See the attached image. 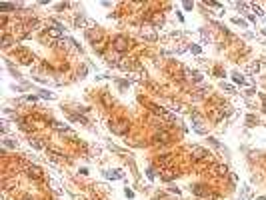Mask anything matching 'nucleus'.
<instances>
[{"instance_id": "nucleus-1", "label": "nucleus", "mask_w": 266, "mask_h": 200, "mask_svg": "<svg viewBox=\"0 0 266 200\" xmlns=\"http://www.w3.org/2000/svg\"><path fill=\"white\" fill-rule=\"evenodd\" d=\"M112 46H114V50H118V52H124V50H128L130 42H128V38H126V36H114Z\"/></svg>"}, {"instance_id": "nucleus-2", "label": "nucleus", "mask_w": 266, "mask_h": 200, "mask_svg": "<svg viewBox=\"0 0 266 200\" xmlns=\"http://www.w3.org/2000/svg\"><path fill=\"white\" fill-rule=\"evenodd\" d=\"M192 154H194V158H196V160H206V158H210V152L204 150V148H200V146H192Z\"/></svg>"}, {"instance_id": "nucleus-3", "label": "nucleus", "mask_w": 266, "mask_h": 200, "mask_svg": "<svg viewBox=\"0 0 266 200\" xmlns=\"http://www.w3.org/2000/svg\"><path fill=\"white\" fill-rule=\"evenodd\" d=\"M168 140H170V134H168L166 130H160V132L154 134V142L156 144H166Z\"/></svg>"}, {"instance_id": "nucleus-4", "label": "nucleus", "mask_w": 266, "mask_h": 200, "mask_svg": "<svg viewBox=\"0 0 266 200\" xmlns=\"http://www.w3.org/2000/svg\"><path fill=\"white\" fill-rule=\"evenodd\" d=\"M170 162H172V156H170V154H162V156H158V164H160V168H168V166H170Z\"/></svg>"}, {"instance_id": "nucleus-5", "label": "nucleus", "mask_w": 266, "mask_h": 200, "mask_svg": "<svg viewBox=\"0 0 266 200\" xmlns=\"http://www.w3.org/2000/svg\"><path fill=\"white\" fill-rule=\"evenodd\" d=\"M28 174H30L32 178H36V180H42V178H44V174H42V170L38 166H30L28 168Z\"/></svg>"}, {"instance_id": "nucleus-6", "label": "nucleus", "mask_w": 266, "mask_h": 200, "mask_svg": "<svg viewBox=\"0 0 266 200\" xmlns=\"http://www.w3.org/2000/svg\"><path fill=\"white\" fill-rule=\"evenodd\" d=\"M176 176H178V172H174L172 168H166V170H164V174H162V180L164 182H170V180H174Z\"/></svg>"}, {"instance_id": "nucleus-7", "label": "nucleus", "mask_w": 266, "mask_h": 200, "mask_svg": "<svg viewBox=\"0 0 266 200\" xmlns=\"http://www.w3.org/2000/svg\"><path fill=\"white\" fill-rule=\"evenodd\" d=\"M84 24H86V18H84V16H76L74 18V26L76 28H82Z\"/></svg>"}, {"instance_id": "nucleus-8", "label": "nucleus", "mask_w": 266, "mask_h": 200, "mask_svg": "<svg viewBox=\"0 0 266 200\" xmlns=\"http://www.w3.org/2000/svg\"><path fill=\"white\" fill-rule=\"evenodd\" d=\"M232 80H234V84H240V86H244V78L238 74V72H234V74H232Z\"/></svg>"}, {"instance_id": "nucleus-9", "label": "nucleus", "mask_w": 266, "mask_h": 200, "mask_svg": "<svg viewBox=\"0 0 266 200\" xmlns=\"http://www.w3.org/2000/svg\"><path fill=\"white\" fill-rule=\"evenodd\" d=\"M142 36H144L146 40H150V42H154L156 38H158V36H156V32H142Z\"/></svg>"}, {"instance_id": "nucleus-10", "label": "nucleus", "mask_w": 266, "mask_h": 200, "mask_svg": "<svg viewBox=\"0 0 266 200\" xmlns=\"http://www.w3.org/2000/svg\"><path fill=\"white\" fill-rule=\"evenodd\" d=\"M232 22H234V24H240L242 28H246V26H248L246 20H244V18H238V16H236V18H232Z\"/></svg>"}, {"instance_id": "nucleus-11", "label": "nucleus", "mask_w": 266, "mask_h": 200, "mask_svg": "<svg viewBox=\"0 0 266 200\" xmlns=\"http://www.w3.org/2000/svg\"><path fill=\"white\" fill-rule=\"evenodd\" d=\"M14 4H8V2H0V10H14Z\"/></svg>"}, {"instance_id": "nucleus-12", "label": "nucleus", "mask_w": 266, "mask_h": 200, "mask_svg": "<svg viewBox=\"0 0 266 200\" xmlns=\"http://www.w3.org/2000/svg\"><path fill=\"white\" fill-rule=\"evenodd\" d=\"M10 36H8V34H4V36H2V48H8V46H10Z\"/></svg>"}, {"instance_id": "nucleus-13", "label": "nucleus", "mask_w": 266, "mask_h": 200, "mask_svg": "<svg viewBox=\"0 0 266 200\" xmlns=\"http://www.w3.org/2000/svg\"><path fill=\"white\" fill-rule=\"evenodd\" d=\"M246 122H248L250 126H254V124H256L258 120H256V116H254V114H248V116H246Z\"/></svg>"}, {"instance_id": "nucleus-14", "label": "nucleus", "mask_w": 266, "mask_h": 200, "mask_svg": "<svg viewBox=\"0 0 266 200\" xmlns=\"http://www.w3.org/2000/svg\"><path fill=\"white\" fill-rule=\"evenodd\" d=\"M216 174H220V176H222V174H228V168L222 166V164H218V166H216Z\"/></svg>"}, {"instance_id": "nucleus-15", "label": "nucleus", "mask_w": 266, "mask_h": 200, "mask_svg": "<svg viewBox=\"0 0 266 200\" xmlns=\"http://www.w3.org/2000/svg\"><path fill=\"white\" fill-rule=\"evenodd\" d=\"M258 70H260V64H258V62H254V64L248 66V72H258Z\"/></svg>"}, {"instance_id": "nucleus-16", "label": "nucleus", "mask_w": 266, "mask_h": 200, "mask_svg": "<svg viewBox=\"0 0 266 200\" xmlns=\"http://www.w3.org/2000/svg\"><path fill=\"white\" fill-rule=\"evenodd\" d=\"M40 96H42V98H54V94H52V92H48V90H40Z\"/></svg>"}, {"instance_id": "nucleus-17", "label": "nucleus", "mask_w": 266, "mask_h": 200, "mask_svg": "<svg viewBox=\"0 0 266 200\" xmlns=\"http://www.w3.org/2000/svg\"><path fill=\"white\" fill-rule=\"evenodd\" d=\"M222 88H224L226 92H234V86H232V84H228V82H222Z\"/></svg>"}, {"instance_id": "nucleus-18", "label": "nucleus", "mask_w": 266, "mask_h": 200, "mask_svg": "<svg viewBox=\"0 0 266 200\" xmlns=\"http://www.w3.org/2000/svg\"><path fill=\"white\" fill-rule=\"evenodd\" d=\"M2 142H4V146H8V148H16V144L12 142V140H8V138H4Z\"/></svg>"}, {"instance_id": "nucleus-19", "label": "nucleus", "mask_w": 266, "mask_h": 200, "mask_svg": "<svg viewBox=\"0 0 266 200\" xmlns=\"http://www.w3.org/2000/svg\"><path fill=\"white\" fill-rule=\"evenodd\" d=\"M106 176L112 178V180H116V178H120V174H118V172H106Z\"/></svg>"}, {"instance_id": "nucleus-20", "label": "nucleus", "mask_w": 266, "mask_h": 200, "mask_svg": "<svg viewBox=\"0 0 266 200\" xmlns=\"http://www.w3.org/2000/svg\"><path fill=\"white\" fill-rule=\"evenodd\" d=\"M192 78L196 80V82H200V80H202V74H200V72H192Z\"/></svg>"}, {"instance_id": "nucleus-21", "label": "nucleus", "mask_w": 266, "mask_h": 200, "mask_svg": "<svg viewBox=\"0 0 266 200\" xmlns=\"http://www.w3.org/2000/svg\"><path fill=\"white\" fill-rule=\"evenodd\" d=\"M190 50H192L194 54H200V50H202V48H200V46H198V44H194V46H192V48H190Z\"/></svg>"}, {"instance_id": "nucleus-22", "label": "nucleus", "mask_w": 266, "mask_h": 200, "mask_svg": "<svg viewBox=\"0 0 266 200\" xmlns=\"http://www.w3.org/2000/svg\"><path fill=\"white\" fill-rule=\"evenodd\" d=\"M236 6H238L240 10H246V8H248V4H246V2H238V4H236Z\"/></svg>"}, {"instance_id": "nucleus-23", "label": "nucleus", "mask_w": 266, "mask_h": 200, "mask_svg": "<svg viewBox=\"0 0 266 200\" xmlns=\"http://www.w3.org/2000/svg\"><path fill=\"white\" fill-rule=\"evenodd\" d=\"M30 144H32V146H34V148H42V144L38 142V140H30Z\"/></svg>"}, {"instance_id": "nucleus-24", "label": "nucleus", "mask_w": 266, "mask_h": 200, "mask_svg": "<svg viewBox=\"0 0 266 200\" xmlns=\"http://www.w3.org/2000/svg\"><path fill=\"white\" fill-rule=\"evenodd\" d=\"M124 194H126V196H128V198H134V192H132V190H128V188L124 190Z\"/></svg>"}, {"instance_id": "nucleus-25", "label": "nucleus", "mask_w": 266, "mask_h": 200, "mask_svg": "<svg viewBox=\"0 0 266 200\" xmlns=\"http://www.w3.org/2000/svg\"><path fill=\"white\" fill-rule=\"evenodd\" d=\"M246 94H248V96H252V94H256V90H254V88H248Z\"/></svg>"}, {"instance_id": "nucleus-26", "label": "nucleus", "mask_w": 266, "mask_h": 200, "mask_svg": "<svg viewBox=\"0 0 266 200\" xmlns=\"http://www.w3.org/2000/svg\"><path fill=\"white\" fill-rule=\"evenodd\" d=\"M256 200H266V196H258V198H256Z\"/></svg>"}, {"instance_id": "nucleus-27", "label": "nucleus", "mask_w": 266, "mask_h": 200, "mask_svg": "<svg viewBox=\"0 0 266 200\" xmlns=\"http://www.w3.org/2000/svg\"><path fill=\"white\" fill-rule=\"evenodd\" d=\"M262 34H264V36H266V28H262Z\"/></svg>"}]
</instances>
